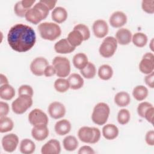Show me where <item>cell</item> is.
<instances>
[{
    "instance_id": "1",
    "label": "cell",
    "mask_w": 154,
    "mask_h": 154,
    "mask_svg": "<svg viewBox=\"0 0 154 154\" xmlns=\"http://www.w3.org/2000/svg\"><path fill=\"white\" fill-rule=\"evenodd\" d=\"M7 41L13 50L18 52H25L34 46L36 35L34 29L30 26L17 23L9 29Z\"/></svg>"
},
{
    "instance_id": "2",
    "label": "cell",
    "mask_w": 154,
    "mask_h": 154,
    "mask_svg": "<svg viewBox=\"0 0 154 154\" xmlns=\"http://www.w3.org/2000/svg\"><path fill=\"white\" fill-rule=\"evenodd\" d=\"M49 12V8L40 1L27 11L25 17L27 21L36 25L46 19Z\"/></svg>"
},
{
    "instance_id": "3",
    "label": "cell",
    "mask_w": 154,
    "mask_h": 154,
    "mask_svg": "<svg viewBox=\"0 0 154 154\" xmlns=\"http://www.w3.org/2000/svg\"><path fill=\"white\" fill-rule=\"evenodd\" d=\"M38 31L41 37L44 40L54 41L58 38L61 34L60 26L53 22H43L38 25Z\"/></svg>"
},
{
    "instance_id": "4",
    "label": "cell",
    "mask_w": 154,
    "mask_h": 154,
    "mask_svg": "<svg viewBox=\"0 0 154 154\" xmlns=\"http://www.w3.org/2000/svg\"><path fill=\"white\" fill-rule=\"evenodd\" d=\"M109 113V105L104 102H99L93 108L91 114L92 121L97 125H105L108 120Z\"/></svg>"
},
{
    "instance_id": "5",
    "label": "cell",
    "mask_w": 154,
    "mask_h": 154,
    "mask_svg": "<svg viewBox=\"0 0 154 154\" xmlns=\"http://www.w3.org/2000/svg\"><path fill=\"white\" fill-rule=\"evenodd\" d=\"M52 65L56 70V75L60 78L67 76L70 72V63L64 57L57 56L52 60Z\"/></svg>"
},
{
    "instance_id": "6",
    "label": "cell",
    "mask_w": 154,
    "mask_h": 154,
    "mask_svg": "<svg viewBox=\"0 0 154 154\" xmlns=\"http://www.w3.org/2000/svg\"><path fill=\"white\" fill-rule=\"evenodd\" d=\"M32 97L28 95H19L11 103L13 111L17 114H22L32 105Z\"/></svg>"
},
{
    "instance_id": "7",
    "label": "cell",
    "mask_w": 154,
    "mask_h": 154,
    "mask_svg": "<svg viewBox=\"0 0 154 154\" xmlns=\"http://www.w3.org/2000/svg\"><path fill=\"white\" fill-rule=\"evenodd\" d=\"M117 42L115 37L108 36L104 38L99 47V54L104 58L111 57L116 52Z\"/></svg>"
},
{
    "instance_id": "8",
    "label": "cell",
    "mask_w": 154,
    "mask_h": 154,
    "mask_svg": "<svg viewBox=\"0 0 154 154\" xmlns=\"http://www.w3.org/2000/svg\"><path fill=\"white\" fill-rule=\"evenodd\" d=\"M28 120L33 126L48 125L49 119L46 114L42 109L35 108L32 109L28 115Z\"/></svg>"
},
{
    "instance_id": "9",
    "label": "cell",
    "mask_w": 154,
    "mask_h": 154,
    "mask_svg": "<svg viewBox=\"0 0 154 154\" xmlns=\"http://www.w3.org/2000/svg\"><path fill=\"white\" fill-rule=\"evenodd\" d=\"M139 69L144 74L148 75L154 70V55L153 53H146L139 64Z\"/></svg>"
},
{
    "instance_id": "10",
    "label": "cell",
    "mask_w": 154,
    "mask_h": 154,
    "mask_svg": "<svg viewBox=\"0 0 154 154\" xmlns=\"http://www.w3.org/2000/svg\"><path fill=\"white\" fill-rule=\"evenodd\" d=\"M48 65V61L45 57H36L31 63L30 70L34 75L40 76L44 75V70Z\"/></svg>"
},
{
    "instance_id": "11",
    "label": "cell",
    "mask_w": 154,
    "mask_h": 154,
    "mask_svg": "<svg viewBox=\"0 0 154 154\" xmlns=\"http://www.w3.org/2000/svg\"><path fill=\"white\" fill-rule=\"evenodd\" d=\"M1 143L5 151L13 152L16 150L19 144V138L17 135L14 134H7L2 137Z\"/></svg>"
},
{
    "instance_id": "12",
    "label": "cell",
    "mask_w": 154,
    "mask_h": 154,
    "mask_svg": "<svg viewBox=\"0 0 154 154\" xmlns=\"http://www.w3.org/2000/svg\"><path fill=\"white\" fill-rule=\"evenodd\" d=\"M48 110L49 116L54 119H59L63 117L66 112L64 105L57 101L51 103L48 106Z\"/></svg>"
},
{
    "instance_id": "13",
    "label": "cell",
    "mask_w": 154,
    "mask_h": 154,
    "mask_svg": "<svg viewBox=\"0 0 154 154\" xmlns=\"http://www.w3.org/2000/svg\"><path fill=\"white\" fill-rule=\"evenodd\" d=\"M94 35L99 38L105 37L108 32V26L105 20L97 19L95 20L92 26Z\"/></svg>"
},
{
    "instance_id": "14",
    "label": "cell",
    "mask_w": 154,
    "mask_h": 154,
    "mask_svg": "<svg viewBox=\"0 0 154 154\" xmlns=\"http://www.w3.org/2000/svg\"><path fill=\"white\" fill-rule=\"evenodd\" d=\"M61 152V146L59 141L51 139L46 142L41 149L42 154H59Z\"/></svg>"
},
{
    "instance_id": "15",
    "label": "cell",
    "mask_w": 154,
    "mask_h": 154,
    "mask_svg": "<svg viewBox=\"0 0 154 154\" xmlns=\"http://www.w3.org/2000/svg\"><path fill=\"white\" fill-rule=\"evenodd\" d=\"M109 22L112 27L120 28L127 22V16L123 12L117 11L111 15Z\"/></svg>"
},
{
    "instance_id": "16",
    "label": "cell",
    "mask_w": 154,
    "mask_h": 154,
    "mask_svg": "<svg viewBox=\"0 0 154 154\" xmlns=\"http://www.w3.org/2000/svg\"><path fill=\"white\" fill-rule=\"evenodd\" d=\"M132 37V33L128 29L121 28L116 32L115 38L117 43L121 45H127L131 42Z\"/></svg>"
},
{
    "instance_id": "17",
    "label": "cell",
    "mask_w": 154,
    "mask_h": 154,
    "mask_svg": "<svg viewBox=\"0 0 154 154\" xmlns=\"http://www.w3.org/2000/svg\"><path fill=\"white\" fill-rule=\"evenodd\" d=\"M32 138L38 141L45 140L49 135V129L47 125H39L33 126L31 131Z\"/></svg>"
},
{
    "instance_id": "18",
    "label": "cell",
    "mask_w": 154,
    "mask_h": 154,
    "mask_svg": "<svg viewBox=\"0 0 154 154\" xmlns=\"http://www.w3.org/2000/svg\"><path fill=\"white\" fill-rule=\"evenodd\" d=\"M79 139L85 143H91L94 137V131L93 127L83 126L79 128L78 132Z\"/></svg>"
},
{
    "instance_id": "19",
    "label": "cell",
    "mask_w": 154,
    "mask_h": 154,
    "mask_svg": "<svg viewBox=\"0 0 154 154\" xmlns=\"http://www.w3.org/2000/svg\"><path fill=\"white\" fill-rule=\"evenodd\" d=\"M54 49L57 53L65 54L73 52L75 48L70 45L67 38H62L54 45Z\"/></svg>"
},
{
    "instance_id": "20",
    "label": "cell",
    "mask_w": 154,
    "mask_h": 154,
    "mask_svg": "<svg viewBox=\"0 0 154 154\" xmlns=\"http://www.w3.org/2000/svg\"><path fill=\"white\" fill-rule=\"evenodd\" d=\"M71 128V123L67 119H62L57 122L54 126L56 134L60 136L64 135L69 133Z\"/></svg>"
},
{
    "instance_id": "21",
    "label": "cell",
    "mask_w": 154,
    "mask_h": 154,
    "mask_svg": "<svg viewBox=\"0 0 154 154\" xmlns=\"http://www.w3.org/2000/svg\"><path fill=\"white\" fill-rule=\"evenodd\" d=\"M119 129L114 124H106L102 128V135L104 138L108 140H112L117 137Z\"/></svg>"
},
{
    "instance_id": "22",
    "label": "cell",
    "mask_w": 154,
    "mask_h": 154,
    "mask_svg": "<svg viewBox=\"0 0 154 154\" xmlns=\"http://www.w3.org/2000/svg\"><path fill=\"white\" fill-rule=\"evenodd\" d=\"M67 12L62 7H57L52 11L51 17L52 20L57 23H61L66 20L67 18Z\"/></svg>"
},
{
    "instance_id": "23",
    "label": "cell",
    "mask_w": 154,
    "mask_h": 154,
    "mask_svg": "<svg viewBox=\"0 0 154 154\" xmlns=\"http://www.w3.org/2000/svg\"><path fill=\"white\" fill-rule=\"evenodd\" d=\"M67 80L69 83L70 88L72 90L80 89L84 85V79L78 73H72L69 75Z\"/></svg>"
},
{
    "instance_id": "24",
    "label": "cell",
    "mask_w": 154,
    "mask_h": 154,
    "mask_svg": "<svg viewBox=\"0 0 154 154\" xmlns=\"http://www.w3.org/2000/svg\"><path fill=\"white\" fill-rule=\"evenodd\" d=\"M67 40L70 45L75 48L81 45L84 41L83 37L81 32L76 29H73L69 33Z\"/></svg>"
},
{
    "instance_id": "25",
    "label": "cell",
    "mask_w": 154,
    "mask_h": 154,
    "mask_svg": "<svg viewBox=\"0 0 154 154\" xmlns=\"http://www.w3.org/2000/svg\"><path fill=\"white\" fill-rule=\"evenodd\" d=\"M15 95L14 88L9 84H4L0 87V97L2 99L10 100Z\"/></svg>"
},
{
    "instance_id": "26",
    "label": "cell",
    "mask_w": 154,
    "mask_h": 154,
    "mask_svg": "<svg viewBox=\"0 0 154 154\" xmlns=\"http://www.w3.org/2000/svg\"><path fill=\"white\" fill-rule=\"evenodd\" d=\"M19 149L22 153L31 154L35 151V144L31 140L25 138L20 141Z\"/></svg>"
},
{
    "instance_id": "27",
    "label": "cell",
    "mask_w": 154,
    "mask_h": 154,
    "mask_svg": "<svg viewBox=\"0 0 154 154\" xmlns=\"http://www.w3.org/2000/svg\"><path fill=\"white\" fill-rule=\"evenodd\" d=\"M72 61L73 66L79 70L84 69L88 63L87 56L84 53L81 52L75 54Z\"/></svg>"
},
{
    "instance_id": "28",
    "label": "cell",
    "mask_w": 154,
    "mask_h": 154,
    "mask_svg": "<svg viewBox=\"0 0 154 154\" xmlns=\"http://www.w3.org/2000/svg\"><path fill=\"white\" fill-rule=\"evenodd\" d=\"M131 102V97L126 91H120L114 96V102L120 107H124L129 104Z\"/></svg>"
},
{
    "instance_id": "29",
    "label": "cell",
    "mask_w": 154,
    "mask_h": 154,
    "mask_svg": "<svg viewBox=\"0 0 154 154\" xmlns=\"http://www.w3.org/2000/svg\"><path fill=\"white\" fill-rule=\"evenodd\" d=\"M63 144L66 150L72 152L77 149L78 146V141L75 137L67 135L63 139Z\"/></svg>"
},
{
    "instance_id": "30",
    "label": "cell",
    "mask_w": 154,
    "mask_h": 154,
    "mask_svg": "<svg viewBox=\"0 0 154 154\" xmlns=\"http://www.w3.org/2000/svg\"><path fill=\"white\" fill-rule=\"evenodd\" d=\"M148 93V90L145 86L139 85L135 87L133 89L132 95L137 100L142 101L147 97Z\"/></svg>"
},
{
    "instance_id": "31",
    "label": "cell",
    "mask_w": 154,
    "mask_h": 154,
    "mask_svg": "<svg viewBox=\"0 0 154 154\" xmlns=\"http://www.w3.org/2000/svg\"><path fill=\"white\" fill-rule=\"evenodd\" d=\"M113 75V70L108 64H103L100 66L98 70V76L102 80H109Z\"/></svg>"
},
{
    "instance_id": "32",
    "label": "cell",
    "mask_w": 154,
    "mask_h": 154,
    "mask_svg": "<svg viewBox=\"0 0 154 154\" xmlns=\"http://www.w3.org/2000/svg\"><path fill=\"white\" fill-rule=\"evenodd\" d=\"M132 41L134 45L139 48H143L147 43V37L143 32H136L132 37Z\"/></svg>"
},
{
    "instance_id": "33",
    "label": "cell",
    "mask_w": 154,
    "mask_h": 154,
    "mask_svg": "<svg viewBox=\"0 0 154 154\" xmlns=\"http://www.w3.org/2000/svg\"><path fill=\"white\" fill-rule=\"evenodd\" d=\"M80 72L85 78L92 79L96 75V69L93 63L88 62L84 69L80 70Z\"/></svg>"
},
{
    "instance_id": "34",
    "label": "cell",
    "mask_w": 154,
    "mask_h": 154,
    "mask_svg": "<svg viewBox=\"0 0 154 154\" xmlns=\"http://www.w3.org/2000/svg\"><path fill=\"white\" fill-rule=\"evenodd\" d=\"M14 127V123L11 119L8 117H0V132L5 133L11 131Z\"/></svg>"
},
{
    "instance_id": "35",
    "label": "cell",
    "mask_w": 154,
    "mask_h": 154,
    "mask_svg": "<svg viewBox=\"0 0 154 154\" xmlns=\"http://www.w3.org/2000/svg\"><path fill=\"white\" fill-rule=\"evenodd\" d=\"M54 88L59 93H64L70 88L69 83L67 79L64 78H60L55 80L54 84Z\"/></svg>"
},
{
    "instance_id": "36",
    "label": "cell",
    "mask_w": 154,
    "mask_h": 154,
    "mask_svg": "<svg viewBox=\"0 0 154 154\" xmlns=\"http://www.w3.org/2000/svg\"><path fill=\"white\" fill-rule=\"evenodd\" d=\"M131 119V114L128 109L123 108L120 109L117 114V121L120 125L127 124Z\"/></svg>"
},
{
    "instance_id": "37",
    "label": "cell",
    "mask_w": 154,
    "mask_h": 154,
    "mask_svg": "<svg viewBox=\"0 0 154 154\" xmlns=\"http://www.w3.org/2000/svg\"><path fill=\"white\" fill-rule=\"evenodd\" d=\"M73 29L78 30L81 32V34H82V35L83 37L84 41L87 40L90 37V29H89L88 27L84 24H82V23L77 24L76 25H75L74 26Z\"/></svg>"
},
{
    "instance_id": "38",
    "label": "cell",
    "mask_w": 154,
    "mask_h": 154,
    "mask_svg": "<svg viewBox=\"0 0 154 154\" xmlns=\"http://www.w3.org/2000/svg\"><path fill=\"white\" fill-rule=\"evenodd\" d=\"M141 7L144 11L149 14L154 13V1L153 0H143L141 3Z\"/></svg>"
},
{
    "instance_id": "39",
    "label": "cell",
    "mask_w": 154,
    "mask_h": 154,
    "mask_svg": "<svg viewBox=\"0 0 154 154\" xmlns=\"http://www.w3.org/2000/svg\"><path fill=\"white\" fill-rule=\"evenodd\" d=\"M153 106L152 104L147 102H143L140 103L137 107V112L138 114L141 117L144 118V114L146 111L150 107Z\"/></svg>"
},
{
    "instance_id": "40",
    "label": "cell",
    "mask_w": 154,
    "mask_h": 154,
    "mask_svg": "<svg viewBox=\"0 0 154 154\" xmlns=\"http://www.w3.org/2000/svg\"><path fill=\"white\" fill-rule=\"evenodd\" d=\"M28 10L25 9V8H23V7L22 5V2L21 1L17 2L14 7V11L15 13V14L20 17H23L25 16L26 13L27 12Z\"/></svg>"
},
{
    "instance_id": "41",
    "label": "cell",
    "mask_w": 154,
    "mask_h": 154,
    "mask_svg": "<svg viewBox=\"0 0 154 154\" xmlns=\"http://www.w3.org/2000/svg\"><path fill=\"white\" fill-rule=\"evenodd\" d=\"M18 94L19 95H28L31 97H32L34 94V91L32 88L28 85H22L19 87L18 89Z\"/></svg>"
},
{
    "instance_id": "42",
    "label": "cell",
    "mask_w": 154,
    "mask_h": 154,
    "mask_svg": "<svg viewBox=\"0 0 154 154\" xmlns=\"http://www.w3.org/2000/svg\"><path fill=\"white\" fill-rule=\"evenodd\" d=\"M10 111L9 105L7 103L1 101L0 102V117L6 116Z\"/></svg>"
},
{
    "instance_id": "43",
    "label": "cell",
    "mask_w": 154,
    "mask_h": 154,
    "mask_svg": "<svg viewBox=\"0 0 154 154\" xmlns=\"http://www.w3.org/2000/svg\"><path fill=\"white\" fill-rule=\"evenodd\" d=\"M145 140L149 146L154 145V131L153 130L149 131L145 136Z\"/></svg>"
},
{
    "instance_id": "44",
    "label": "cell",
    "mask_w": 154,
    "mask_h": 154,
    "mask_svg": "<svg viewBox=\"0 0 154 154\" xmlns=\"http://www.w3.org/2000/svg\"><path fill=\"white\" fill-rule=\"evenodd\" d=\"M153 113H154V108L153 106H152L149 108L145 112L144 114V117L147 121L151 124H153Z\"/></svg>"
},
{
    "instance_id": "45",
    "label": "cell",
    "mask_w": 154,
    "mask_h": 154,
    "mask_svg": "<svg viewBox=\"0 0 154 154\" xmlns=\"http://www.w3.org/2000/svg\"><path fill=\"white\" fill-rule=\"evenodd\" d=\"M144 81L146 84L150 88L154 87V73L153 72L147 75L144 78Z\"/></svg>"
},
{
    "instance_id": "46",
    "label": "cell",
    "mask_w": 154,
    "mask_h": 154,
    "mask_svg": "<svg viewBox=\"0 0 154 154\" xmlns=\"http://www.w3.org/2000/svg\"><path fill=\"white\" fill-rule=\"evenodd\" d=\"M56 74V70L53 65H48L44 70V75L46 77H51Z\"/></svg>"
},
{
    "instance_id": "47",
    "label": "cell",
    "mask_w": 154,
    "mask_h": 154,
    "mask_svg": "<svg viewBox=\"0 0 154 154\" xmlns=\"http://www.w3.org/2000/svg\"><path fill=\"white\" fill-rule=\"evenodd\" d=\"M78 153L79 154H93L95 152L90 146H83L80 147Z\"/></svg>"
},
{
    "instance_id": "48",
    "label": "cell",
    "mask_w": 154,
    "mask_h": 154,
    "mask_svg": "<svg viewBox=\"0 0 154 154\" xmlns=\"http://www.w3.org/2000/svg\"><path fill=\"white\" fill-rule=\"evenodd\" d=\"M40 1L44 4L49 10H54L55 8L56 3L57 2V1H53V0H40Z\"/></svg>"
},
{
    "instance_id": "49",
    "label": "cell",
    "mask_w": 154,
    "mask_h": 154,
    "mask_svg": "<svg viewBox=\"0 0 154 154\" xmlns=\"http://www.w3.org/2000/svg\"><path fill=\"white\" fill-rule=\"evenodd\" d=\"M93 131H94V137H93V139L91 144H94V143H97L99 141L100 135H101L100 131L97 128L93 127Z\"/></svg>"
},
{
    "instance_id": "50",
    "label": "cell",
    "mask_w": 154,
    "mask_h": 154,
    "mask_svg": "<svg viewBox=\"0 0 154 154\" xmlns=\"http://www.w3.org/2000/svg\"><path fill=\"white\" fill-rule=\"evenodd\" d=\"M35 0H22L21 1L22 5L26 10H29L31 7L33 5V4L35 3Z\"/></svg>"
},
{
    "instance_id": "51",
    "label": "cell",
    "mask_w": 154,
    "mask_h": 154,
    "mask_svg": "<svg viewBox=\"0 0 154 154\" xmlns=\"http://www.w3.org/2000/svg\"><path fill=\"white\" fill-rule=\"evenodd\" d=\"M0 84H1V85H2L4 84H8V81L7 78V77L3 75V74H1L0 75Z\"/></svg>"
},
{
    "instance_id": "52",
    "label": "cell",
    "mask_w": 154,
    "mask_h": 154,
    "mask_svg": "<svg viewBox=\"0 0 154 154\" xmlns=\"http://www.w3.org/2000/svg\"><path fill=\"white\" fill-rule=\"evenodd\" d=\"M149 46H150V48L151 49V50L153 51V39L152 38L150 42V44H149Z\"/></svg>"
}]
</instances>
